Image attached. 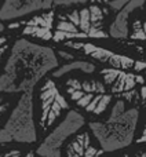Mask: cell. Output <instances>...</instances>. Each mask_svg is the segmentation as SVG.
<instances>
[{
  "label": "cell",
  "mask_w": 146,
  "mask_h": 157,
  "mask_svg": "<svg viewBox=\"0 0 146 157\" xmlns=\"http://www.w3.org/2000/svg\"><path fill=\"white\" fill-rule=\"evenodd\" d=\"M62 94L86 123L108 121L125 109L109 92L94 63L75 59L61 63L51 72Z\"/></svg>",
  "instance_id": "1"
},
{
  "label": "cell",
  "mask_w": 146,
  "mask_h": 157,
  "mask_svg": "<svg viewBox=\"0 0 146 157\" xmlns=\"http://www.w3.org/2000/svg\"><path fill=\"white\" fill-rule=\"evenodd\" d=\"M60 66L55 50L50 46L17 39L0 72V92L22 94L30 91L44 75Z\"/></svg>",
  "instance_id": "2"
},
{
  "label": "cell",
  "mask_w": 146,
  "mask_h": 157,
  "mask_svg": "<svg viewBox=\"0 0 146 157\" xmlns=\"http://www.w3.org/2000/svg\"><path fill=\"white\" fill-rule=\"evenodd\" d=\"M32 105L39 145L68 116L72 106L62 94L57 78L52 76L51 72L44 75L32 88Z\"/></svg>",
  "instance_id": "3"
},
{
  "label": "cell",
  "mask_w": 146,
  "mask_h": 157,
  "mask_svg": "<svg viewBox=\"0 0 146 157\" xmlns=\"http://www.w3.org/2000/svg\"><path fill=\"white\" fill-rule=\"evenodd\" d=\"M0 144H37L33 121L32 90L19 95L15 106L0 128Z\"/></svg>",
  "instance_id": "4"
},
{
  "label": "cell",
  "mask_w": 146,
  "mask_h": 157,
  "mask_svg": "<svg viewBox=\"0 0 146 157\" xmlns=\"http://www.w3.org/2000/svg\"><path fill=\"white\" fill-rule=\"evenodd\" d=\"M136 108H127L103 123H87L105 153L113 152L133 142Z\"/></svg>",
  "instance_id": "5"
},
{
  "label": "cell",
  "mask_w": 146,
  "mask_h": 157,
  "mask_svg": "<svg viewBox=\"0 0 146 157\" xmlns=\"http://www.w3.org/2000/svg\"><path fill=\"white\" fill-rule=\"evenodd\" d=\"M106 88L117 101L127 108H138L142 90L146 86V72L123 71V69L95 66Z\"/></svg>",
  "instance_id": "6"
},
{
  "label": "cell",
  "mask_w": 146,
  "mask_h": 157,
  "mask_svg": "<svg viewBox=\"0 0 146 157\" xmlns=\"http://www.w3.org/2000/svg\"><path fill=\"white\" fill-rule=\"evenodd\" d=\"M60 152L61 157H105V152L87 123L63 141Z\"/></svg>",
  "instance_id": "7"
},
{
  "label": "cell",
  "mask_w": 146,
  "mask_h": 157,
  "mask_svg": "<svg viewBox=\"0 0 146 157\" xmlns=\"http://www.w3.org/2000/svg\"><path fill=\"white\" fill-rule=\"evenodd\" d=\"M48 8H54V0H4L0 7V21H13Z\"/></svg>",
  "instance_id": "8"
},
{
  "label": "cell",
  "mask_w": 146,
  "mask_h": 157,
  "mask_svg": "<svg viewBox=\"0 0 146 157\" xmlns=\"http://www.w3.org/2000/svg\"><path fill=\"white\" fill-rule=\"evenodd\" d=\"M142 141H146V86L142 90L141 102L136 108V121L133 135V142Z\"/></svg>",
  "instance_id": "9"
},
{
  "label": "cell",
  "mask_w": 146,
  "mask_h": 157,
  "mask_svg": "<svg viewBox=\"0 0 146 157\" xmlns=\"http://www.w3.org/2000/svg\"><path fill=\"white\" fill-rule=\"evenodd\" d=\"M105 157H146V141L131 142L127 146L105 153Z\"/></svg>",
  "instance_id": "10"
},
{
  "label": "cell",
  "mask_w": 146,
  "mask_h": 157,
  "mask_svg": "<svg viewBox=\"0 0 146 157\" xmlns=\"http://www.w3.org/2000/svg\"><path fill=\"white\" fill-rule=\"evenodd\" d=\"M10 95H17V94H6V92H0V128L3 127V124H4V121L7 120L8 114L11 113L13 108L15 106V105L11 103L10 99H8Z\"/></svg>",
  "instance_id": "11"
},
{
  "label": "cell",
  "mask_w": 146,
  "mask_h": 157,
  "mask_svg": "<svg viewBox=\"0 0 146 157\" xmlns=\"http://www.w3.org/2000/svg\"><path fill=\"white\" fill-rule=\"evenodd\" d=\"M11 46H13V43H10L7 36L0 35V66H2V68L6 63V59H7V57H8Z\"/></svg>",
  "instance_id": "12"
},
{
  "label": "cell",
  "mask_w": 146,
  "mask_h": 157,
  "mask_svg": "<svg viewBox=\"0 0 146 157\" xmlns=\"http://www.w3.org/2000/svg\"><path fill=\"white\" fill-rule=\"evenodd\" d=\"M25 153H22V150L18 149V147H10V149L0 150V157H22Z\"/></svg>",
  "instance_id": "13"
},
{
  "label": "cell",
  "mask_w": 146,
  "mask_h": 157,
  "mask_svg": "<svg viewBox=\"0 0 146 157\" xmlns=\"http://www.w3.org/2000/svg\"><path fill=\"white\" fill-rule=\"evenodd\" d=\"M88 0H54V7H69L75 4H84Z\"/></svg>",
  "instance_id": "14"
},
{
  "label": "cell",
  "mask_w": 146,
  "mask_h": 157,
  "mask_svg": "<svg viewBox=\"0 0 146 157\" xmlns=\"http://www.w3.org/2000/svg\"><path fill=\"white\" fill-rule=\"evenodd\" d=\"M128 2H130V0H110V2L108 3V6L110 7L112 11H120Z\"/></svg>",
  "instance_id": "15"
},
{
  "label": "cell",
  "mask_w": 146,
  "mask_h": 157,
  "mask_svg": "<svg viewBox=\"0 0 146 157\" xmlns=\"http://www.w3.org/2000/svg\"><path fill=\"white\" fill-rule=\"evenodd\" d=\"M6 30V26L3 25V21H0V33H3Z\"/></svg>",
  "instance_id": "16"
}]
</instances>
